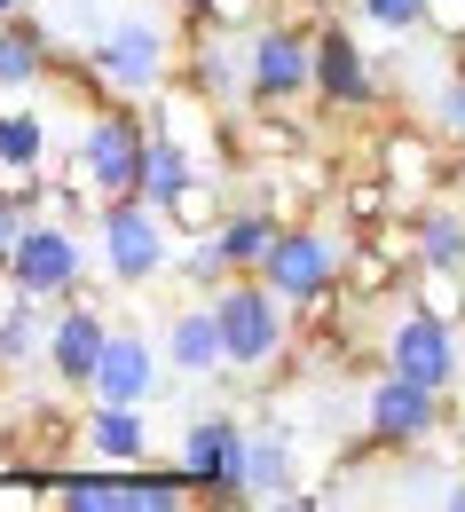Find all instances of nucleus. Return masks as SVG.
<instances>
[{
  "mask_svg": "<svg viewBox=\"0 0 465 512\" xmlns=\"http://www.w3.org/2000/svg\"><path fill=\"white\" fill-rule=\"evenodd\" d=\"M213 300V323L229 339V379H276L284 355H292V308L268 292L261 276H229Z\"/></svg>",
  "mask_w": 465,
  "mask_h": 512,
  "instance_id": "1",
  "label": "nucleus"
},
{
  "mask_svg": "<svg viewBox=\"0 0 465 512\" xmlns=\"http://www.w3.org/2000/svg\"><path fill=\"white\" fill-rule=\"evenodd\" d=\"M87 229H95L103 276H111L119 292H142V284L174 276V253H182V237H174V221H166L150 197H111V205H103Z\"/></svg>",
  "mask_w": 465,
  "mask_h": 512,
  "instance_id": "2",
  "label": "nucleus"
},
{
  "mask_svg": "<svg viewBox=\"0 0 465 512\" xmlns=\"http://www.w3.org/2000/svg\"><path fill=\"white\" fill-rule=\"evenodd\" d=\"M87 64H95V79H103L119 103H142V95H158V87L182 79V48H174L150 16H119V24H103V32L87 40Z\"/></svg>",
  "mask_w": 465,
  "mask_h": 512,
  "instance_id": "3",
  "label": "nucleus"
},
{
  "mask_svg": "<svg viewBox=\"0 0 465 512\" xmlns=\"http://www.w3.org/2000/svg\"><path fill=\"white\" fill-rule=\"evenodd\" d=\"M8 276L24 300L40 308H64L71 292L87 284V237H79V213H32L16 253H8Z\"/></svg>",
  "mask_w": 465,
  "mask_h": 512,
  "instance_id": "4",
  "label": "nucleus"
},
{
  "mask_svg": "<svg viewBox=\"0 0 465 512\" xmlns=\"http://www.w3.org/2000/svg\"><path fill=\"white\" fill-rule=\"evenodd\" d=\"M339 276H347V237H339L324 213H316V221H284L276 245H268V260H261V284L284 308H308V300L339 292Z\"/></svg>",
  "mask_w": 465,
  "mask_h": 512,
  "instance_id": "5",
  "label": "nucleus"
},
{
  "mask_svg": "<svg viewBox=\"0 0 465 512\" xmlns=\"http://www.w3.org/2000/svg\"><path fill=\"white\" fill-rule=\"evenodd\" d=\"M245 103L261 111H292V103H316V40L261 16L245 32Z\"/></svg>",
  "mask_w": 465,
  "mask_h": 512,
  "instance_id": "6",
  "label": "nucleus"
},
{
  "mask_svg": "<svg viewBox=\"0 0 465 512\" xmlns=\"http://www.w3.org/2000/svg\"><path fill=\"white\" fill-rule=\"evenodd\" d=\"M371 166L402 190V205H426V197H442L450 182H465V150L442 127H410V119L371 134Z\"/></svg>",
  "mask_w": 465,
  "mask_h": 512,
  "instance_id": "7",
  "label": "nucleus"
},
{
  "mask_svg": "<svg viewBox=\"0 0 465 512\" xmlns=\"http://www.w3.org/2000/svg\"><path fill=\"white\" fill-rule=\"evenodd\" d=\"M363 426L387 442V457H426L434 434H450V394H442V386H418V379L379 371L371 394H363Z\"/></svg>",
  "mask_w": 465,
  "mask_h": 512,
  "instance_id": "8",
  "label": "nucleus"
},
{
  "mask_svg": "<svg viewBox=\"0 0 465 512\" xmlns=\"http://www.w3.org/2000/svg\"><path fill=\"white\" fill-rule=\"evenodd\" d=\"M316 103L339 119H363V111H387V79L371 64V48L355 40V16H332L316 32Z\"/></svg>",
  "mask_w": 465,
  "mask_h": 512,
  "instance_id": "9",
  "label": "nucleus"
},
{
  "mask_svg": "<svg viewBox=\"0 0 465 512\" xmlns=\"http://www.w3.org/2000/svg\"><path fill=\"white\" fill-rule=\"evenodd\" d=\"M245 457H253V426L229 418V410L190 418V426H182V449H174V465H182L190 481H205V489H221V505H229V512L253 505V497H245Z\"/></svg>",
  "mask_w": 465,
  "mask_h": 512,
  "instance_id": "10",
  "label": "nucleus"
},
{
  "mask_svg": "<svg viewBox=\"0 0 465 512\" xmlns=\"http://www.w3.org/2000/svg\"><path fill=\"white\" fill-rule=\"evenodd\" d=\"M79 158H87L103 205H111V197H134L142 190V158H150V119H142V103H103V111L87 119V134H79Z\"/></svg>",
  "mask_w": 465,
  "mask_h": 512,
  "instance_id": "11",
  "label": "nucleus"
},
{
  "mask_svg": "<svg viewBox=\"0 0 465 512\" xmlns=\"http://www.w3.org/2000/svg\"><path fill=\"white\" fill-rule=\"evenodd\" d=\"M379 371H395V379H418V386H458L465 355H458V323H434L418 316V308H402L387 323V339H379Z\"/></svg>",
  "mask_w": 465,
  "mask_h": 512,
  "instance_id": "12",
  "label": "nucleus"
},
{
  "mask_svg": "<svg viewBox=\"0 0 465 512\" xmlns=\"http://www.w3.org/2000/svg\"><path fill=\"white\" fill-rule=\"evenodd\" d=\"M103 339H111V323H103V292H95V284H79L64 308L48 316V339H40V363H48V379L87 394L95 363H103Z\"/></svg>",
  "mask_w": 465,
  "mask_h": 512,
  "instance_id": "13",
  "label": "nucleus"
},
{
  "mask_svg": "<svg viewBox=\"0 0 465 512\" xmlns=\"http://www.w3.org/2000/svg\"><path fill=\"white\" fill-rule=\"evenodd\" d=\"M339 190V166L324 150H300V158H276V166H253V197H261L276 221H316Z\"/></svg>",
  "mask_w": 465,
  "mask_h": 512,
  "instance_id": "14",
  "label": "nucleus"
},
{
  "mask_svg": "<svg viewBox=\"0 0 465 512\" xmlns=\"http://www.w3.org/2000/svg\"><path fill=\"white\" fill-rule=\"evenodd\" d=\"M166 386V347L142 339V331H111L103 339V363L87 379V402H150Z\"/></svg>",
  "mask_w": 465,
  "mask_h": 512,
  "instance_id": "15",
  "label": "nucleus"
},
{
  "mask_svg": "<svg viewBox=\"0 0 465 512\" xmlns=\"http://www.w3.org/2000/svg\"><path fill=\"white\" fill-rule=\"evenodd\" d=\"M79 457L87 465H150V418H142V402H87Z\"/></svg>",
  "mask_w": 465,
  "mask_h": 512,
  "instance_id": "16",
  "label": "nucleus"
},
{
  "mask_svg": "<svg viewBox=\"0 0 465 512\" xmlns=\"http://www.w3.org/2000/svg\"><path fill=\"white\" fill-rule=\"evenodd\" d=\"M166 371H182V379H221L229 371V339L213 323V300H190V308L166 316Z\"/></svg>",
  "mask_w": 465,
  "mask_h": 512,
  "instance_id": "17",
  "label": "nucleus"
},
{
  "mask_svg": "<svg viewBox=\"0 0 465 512\" xmlns=\"http://www.w3.org/2000/svg\"><path fill=\"white\" fill-rule=\"evenodd\" d=\"M245 497H253V505H316V489H300V481H292V442H284V426H253Z\"/></svg>",
  "mask_w": 465,
  "mask_h": 512,
  "instance_id": "18",
  "label": "nucleus"
},
{
  "mask_svg": "<svg viewBox=\"0 0 465 512\" xmlns=\"http://www.w3.org/2000/svg\"><path fill=\"white\" fill-rule=\"evenodd\" d=\"M276 213H268L261 197H229V213H221V229H213V245H221V260L237 268V276H261L268 245H276Z\"/></svg>",
  "mask_w": 465,
  "mask_h": 512,
  "instance_id": "19",
  "label": "nucleus"
},
{
  "mask_svg": "<svg viewBox=\"0 0 465 512\" xmlns=\"http://www.w3.org/2000/svg\"><path fill=\"white\" fill-rule=\"evenodd\" d=\"M48 64H56L48 24H40V16H8V24H0V95L48 87Z\"/></svg>",
  "mask_w": 465,
  "mask_h": 512,
  "instance_id": "20",
  "label": "nucleus"
},
{
  "mask_svg": "<svg viewBox=\"0 0 465 512\" xmlns=\"http://www.w3.org/2000/svg\"><path fill=\"white\" fill-rule=\"evenodd\" d=\"M402 284H410V268L395 253H379L371 237H347V276H339V292L355 300V308H379V300H402Z\"/></svg>",
  "mask_w": 465,
  "mask_h": 512,
  "instance_id": "21",
  "label": "nucleus"
},
{
  "mask_svg": "<svg viewBox=\"0 0 465 512\" xmlns=\"http://www.w3.org/2000/svg\"><path fill=\"white\" fill-rule=\"evenodd\" d=\"M198 174H205V158L190 150V142H182V134H150V158H142V190H134V197H150V205L166 213V205L190 190Z\"/></svg>",
  "mask_w": 465,
  "mask_h": 512,
  "instance_id": "22",
  "label": "nucleus"
},
{
  "mask_svg": "<svg viewBox=\"0 0 465 512\" xmlns=\"http://www.w3.org/2000/svg\"><path fill=\"white\" fill-rule=\"evenodd\" d=\"M402 205V190L379 174V166H339V190H332V213L347 221V237L355 229H371V221H387Z\"/></svg>",
  "mask_w": 465,
  "mask_h": 512,
  "instance_id": "23",
  "label": "nucleus"
},
{
  "mask_svg": "<svg viewBox=\"0 0 465 512\" xmlns=\"http://www.w3.org/2000/svg\"><path fill=\"white\" fill-rule=\"evenodd\" d=\"M402 300H410L418 316H434V323H465V268H450V260H418L410 284H402Z\"/></svg>",
  "mask_w": 465,
  "mask_h": 512,
  "instance_id": "24",
  "label": "nucleus"
},
{
  "mask_svg": "<svg viewBox=\"0 0 465 512\" xmlns=\"http://www.w3.org/2000/svg\"><path fill=\"white\" fill-rule=\"evenodd\" d=\"M221 213H229V174H213V166H205V174L174 197V205H166L174 237H213V229H221Z\"/></svg>",
  "mask_w": 465,
  "mask_h": 512,
  "instance_id": "25",
  "label": "nucleus"
},
{
  "mask_svg": "<svg viewBox=\"0 0 465 512\" xmlns=\"http://www.w3.org/2000/svg\"><path fill=\"white\" fill-rule=\"evenodd\" d=\"M410 213H418V260H450V268H465V205L426 197V205H410Z\"/></svg>",
  "mask_w": 465,
  "mask_h": 512,
  "instance_id": "26",
  "label": "nucleus"
},
{
  "mask_svg": "<svg viewBox=\"0 0 465 512\" xmlns=\"http://www.w3.org/2000/svg\"><path fill=\"white\" fill-rule=\"evenodd\" d=\"M40 166H48V119L0 111V174H40Z\"/></svg>",
  "mask_w": 465,
  "mask_h": 512,
  "instance_id": "27",
  "label": "nucleus"
},
{
  "mask_svg": "<svg viewBox=\"0 0 465 512\" xmlns=\"http://www.w3.org/2000/svg\"><path fill=\"white\" fill-rule=\"evenodd\" d=\"M426 8H434V0H347V16H355L363 32H379V40L426 32Z\"/></svg>",
  "mask_w": 465,
  "mask_h": 512,
  "instance_id": "28",
  "label": "nucleus"
},
{
  "mask_svg": "<svg viewBox=\"0 0 465 512\" xmlns=\"http://www.w3.org/2000/svg\"><path fill=\"white\" fill-rule=\"evenodd\" d=\"M229 276H237V268L221 260L213 237H182V253H174V284H182V292H198V300H205V292H221Z\"/></svg>",
  "mask_w": 465,
  "mask_h": 512,
  "instance_id": "29",
  "label": "nucleus"
},
{
  "mask_svg": "<svg viewBox=\"0 0 465 512\" xmlns=\"http://www.w3.org/2000/svg\"><path fill=\"white\" fill-rule=\"evenodd\" d=\"M190 16H213V24H229V32H253L268 16V0H182Z\"/></svg>",
  "mask_w": 465,
  "mask_h": 512,
  "instance_id": "30",
  "label": "nucleus"
},
{
  "mask_svg": "<svg viewBox=\"0 0 465 512\" xmlns=\"http://www.w3.org/2000/svg\"><path fill=\"white\" fill-rule=\"evenodd\" d=\"M434 127H442V134L465 150V71H450V79L434 87Z\"/></svg>",
  "mask_w": 465,
  "mask_h": 512,
  "instance_id": "31",
  "label": "nucleus"
},
{
  "mask_svg": "<svg viewBox=\"0 0 465 512\" xmlns=\"http://www.w3.org/2000/svg\"><path fill=\"white\" fill-rule=\"evenodd\" d=\"M268 16H276V24H292V32H308V40H316V32H324V24H332L339 8H324V0H268Z\"/></svg>",
  "mask_w": 465,
  "mask_h": 512,
  "instance_id": "32",
  "label": "nucleus"
},
{
  "mask_svg": "<svg viewBox=\"0 0 465 512\" xmlns=\"http://www.w3.org/2000/svg\"><path fill=\"white\" fill-rule=\"evenodd\" d=\"M24 221H32V213H24L16 197L0 190V268H8V253H16V237H24Z\"/></svg>",
  "mask_w": 465,
  "mask_h": 512,
  "instance_id": "33",
  "label": "nucleus"
},
{
  "mask_svg": "<svg viewBox=\"0 0 465 512\" xmlns=\"http://www.w3.org/2000/svg\"><path fill=\"white\" fill-rule=\"evenodd\" d=\"M24 308H32V300H24V292H16V276H8V268H0V331H8V323L24 316Z\"/></svg>",
  "mask_w": 465,
  "mask_h": 512,
  "instance_id": "34",
  "label": "nucleus"
},
{
  "mask_svg": "<svg viewBox=\"0 0 465 512\" xmlns=\"http://www.w3.org/2000/svg\"><path fill=\"white\" fill-rule=\"evenodd\" d=\"M434 497H442V505H450V512H465V465H458V481H442Z\"/></svg>",
  "mask_w": 465,
  "mask_h": 512,
  "instance_id": "35",
  "label": "nucleus"
},
{
  "mask_svg": "<svg viewBox=\"0 0 465 512\" xmlns=\"http://www.w3.org/2000/svg\"><path fill=\"white\" fill-rule=\"evenodd\" d=\"M450 449H458V465H465V410L450 418Z\"/></svg>",
  "mask_w": 465,
  "mask_h": 512,
  "instance_id": "36",
  "label": "nucleus"
},
{
  "mask_svg": "<svg viewBox=\"0 0 465 512\" xmlns=\"http://www.w3.org/2000/svg\"><path fill=\"white\" fill-rule=\"evenodd\" d=\"M8 16H24V0H0V24H8Z\"/></svg>",
  "mask_w": 465,
  "mask_h": 512,
  "instance_id": "37",
  "label": "nucleus"
},
{
  "mask_svg": "<svg viewBox=\"0 0 465 512\" xmlns=\"http://www.w3.org/2000/svg\"><path fill=\"white\" fill-rule=\"evenodd\" d=\"M324 8H339V16H347V0H324Z\"/></svg>",
  "mask_w": 465,
  "mask_h": 512,
  "instance_id": "38",
  "label": "nucleus"
}]
</instances>
